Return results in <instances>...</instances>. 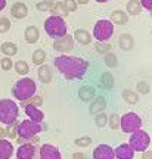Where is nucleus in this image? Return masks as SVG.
Returning a JSON list of instances; mask_svg holds the SVG:
<instances>
[{"label": "nucleus", "mask_w": 152, "mask_h": 159, "mask_svg": "<svg viewBox=\"0 0 152 159\" xmlns=\"http://www.w3.org/2000/svg\"><path fill=\"white\" fill-rule=\"evenodd\" d=\"M0 50H2V53L5 55V56H15L18 53V46L15 44V43H12V41H5L3 44L0 46Z\"/></svg>", "instance_id": "nucleus-23"}, {"label": "nucleus", "mask_w": 152, "mask_h": 159, "mask_svg": "<svg viewBox=\"0 0 152 159\" xmlns=\"http://www.w3.org/2000/svg\"><path fill=\"white\" fill-rule=\"evenodd\" d=\"M53 49L59 53H68L74 49V37L69 34H65L62 37L53 40Z\"/></svg>", "instance_id": "nucleus-8"}, {"label": "nucleus", "mask_w": 152, "mask_h": 159, "mask_svg": "<svg viewBox=\"0 0 152 159\" xmlns=\"http://www.w3.org/2000/svg\"><path fill=\"white\" fill-rule=\"evenodd\" d=\"M37 77H39V80L43 83V84H49V83L52 81V78H53L52 68L49 66V65H46V63L40 65L39 69H37Z\"/></svg>", "instance_id": "nucleus-17"}, {"label": "nucleus", "mask_w": 152, "mask_h": 159, "mask_svg": "<svg viewBox=\"0 0 152 159\" xmlns=\"http://www.w3.org/2000/svg\"><path fill=\"white\" fill-rule=\"evenodd\" d=\"M120 128H121L124 133L131 134V133H135V131L142 128V118L136 114V112H126V114L121 116Z\"/></svg>", "instance_id": "nucleus-5"}, {"label": "nucleus", "mask_w": 152, "mask_h": 159, "mask_svg": "<svg viewBox=\"0 0 152 159\" xmlns=\"http://www.w3.org/2000/svg\"><path fill=\"white\" fill-rule=\"evenodd\" d=\"M95 2H97V3H108L109 0H95Z\"/></svg>", "instance_id": "nucleus-48"}, {"label": "nucleus", "mask_w": 152, "mask_h": 159, "mask_svg": "<svg viewBox=\"0 0 152 159\" xmlns=\"http://www.w3.org/2000/svg\"><path fill=\"white\" fill-rule=\"evenodd\" d=\"M18 125H19V122L17 121H13L12 124H9L7 127H6V137H9V139H15V137H18Z\"/></svg>", "instance_id": "nucleus-31"}, {"label": "nucleus", "mask_w": 152, "mask_h": 159, "mask_svg": "<svg viewBox=\"0 0 152 159\" xmlns=\"http://www.w3.org/2000/svg\"><path fill=\"white\" fill-rule=\"evenodd\" d=\"M24 35H25L27 43H30V44H34V43H37V41H39L40 31H39V28H37L36 25H30V27H27V28H25V33H24Z\"/></svg>", "instance_id": "nucleus-22"}, {"label": "nucleus", "mask_w": 152, "mask_h": 159, "mask_svg": "<svg viewBox=\"0 0 152 159\" xmlns=\"http://www.w3.org/2000/svg\"><path fill=\"white\" fill-rule=\"evenodd\" d=\"M40 159H62V155L59 149L53 144H43L39 150Z\"/></svg>", "instance_id": "nucleus-9"}, {"label": "nucleus", "mask_w": 152, "mask_h": 159, "mask_svg": "<svg viewBox=\"0 0 152 159\" xmlns=\"http://www.w3.org/2000/svg\"><path fill=\"white\" fill-rule=\"evenodd\" d=\"M140 5L148 11H152V0H140Z\"/></svg>", "instance_id": "nucleus-42"}, {"label": "nucleus", "mask_w": 152, "mask_h": 159, "mask_svg": "<svg viewBox=\"0 0 152 159\" xmlns=\"http://www.w3.org/2000/svg\"><path fill=\"white\" fill-rule=\"evenodd\" d=\"M142 5H140V0H129L127 2V15H140L142 13Z\"/></svg>", "instance_id": "nucleus-24"}, {"label": "nucleus", "mask_w": 152, "mask_h": 159, "mask_svg": "<svg viewBox=\"0 0 152 159\" xmlns=\"http://www.w3.org/2000/svg\"><path fill=\"white\" fill-rule=\"evenodd\" d=\"M109 21L114 24V25H124V24L129 22V15L127 12L124 11H112L111 15H109Z\"/></svg>", "instance_id": "nucleus-19"}, {"label": "nucleus", "mask_w": 152, "mask_h": 159, "mask_svg": "<svg viewBox=\"0 0 152 159\" xmlns=\"http://www.w3.org/2000/svg\"><path fill=\"white\" fill-rule=\"evenodd\" d=\"M77 2V5H87L89 3V0H75Z\"/></svg>", "instance_id": "nucleus-47"}, {"label": "nucleus", "mask_w": 152, "mask_h": 159, "mask_svg": "<svg viewBox=\"0 0 152 159\" xmlns=\"http://www.w3.org/2000/svg\"><path fill=\"white\" fill-rule=\"evenodd\" d=\"M27 103H31V105H34V106L40 108V106L43 105V97H41V96H36V94H34L33 97H30L28 100L22 102V106H24V105H27Z\"/></svg>", "instance_id": "nucleus-37"}, {"label": "nucleus", "mask_w": 152, "mask_h": 159, "mask_svg": "<svg viewBox=\"0 0 152 159\" xmlns=\"http://www.w3.org/2000/svg\"><path fill=\"white\" fill-rule=\"evenodd\" d=\"M13 68H15V71H17L18 75H27L30 72V65L25 61H18V62L13 63Z\"/></svg>", "instance_id": "nucleus-28"}, {"label": "nucleus", "mask_w": 152, "mask_h": 159, "mask_svg": "<svg viewBox=\"0 0 152 159\" xmlns=\"http://www.w3.org/2000/svg\"><path fill=\"white\" fill-rule=\"evenodd\" d=\"M15 153V149L9 140L0 139V159H11Z\"/></svg>", "instance_id": "nucleus-16"}, {"label": "nucleus", "mask_w": 152, "mask_h": 159, "mask_svg": "<svg viewBox=\"0 0 152 159\" xmlns=\"http://www.w3.org/2000/svg\"><path fill=\"white\" fill-rule=\"evenodd\" d=\"M90 143H92V139L89 136H83V137H80V139L74 140V144L78 146V148H87V146H90Z\"/></svg>", "instance_id": "nucleus-35"}, {"label": "nucleus", "mask_w": 152, "mask_h": 159, "mask_svg": "<svg viewBox=\"0 0 152 159\" xmlns=\"http://www.w3.org/2000/svg\"><path fill=\"white\" fill-rule=\"evenodd\" d=\"M142 159H152V150H143L142 152Z\"/></svg>", "instance_id": "nucleus-43"}, {"label": "nucleus", "mask_w": 152, "mask_h": 159, "mask_svg": "<svg viewBox=\"0 0 152 159\" xmlns=\"http://www.w3.org/2000/svg\"><path fill=\"white\" fill-rule=\"evenodd\" d=\"M62 3H64V6H65V9L68 12H75L77 11V6H78L75 0H64Z\"/></svg>", "instance_id": "nucleus-40"}, {"label": "nucleus", "mask_w": 152, "mask_h": 159, "mask_svg": "<svg viewBox=\"0 0 152 159\" xmlns=\"http://www.w3.org/2000/svg\"><path fill=\"white\" fill-rule=\"evenodd\" d=\"M15 156H17V159H34V156H36L34 144H31V143L19 144L18 150L15 152Z\"/></svg>", "instance_id": "nucleus-11"}, {"label": "nucleus", "mask_w": 152, "mask_h": 159, "mask_svg": "<svg viewBox=\"0 0 152 159\" xmlns=\"http://www.w3.org/2000/svg\"><path fill=\"white\" fill-rule=\"evenodd\" d=\"M95 124H96V127L103 128V127L108 124V115L105 114V112H99V114H96V116H95Z\"/></svg>", "instance_id": "nucleus-34"}, {"label": "nucleus", "mask_w": 152, "mask_h": 159, "mask_svg": "<svg viewBox=\"0 0 152 159\" xmlns=\"http://www.w3.org/2000/svg\"><path fill=\"white\" fill-rule=\"evenodd\" d=\"M11 30V21L7 18H0V34H5Z\"/></svg>", "instance_id": "nucleus-39"}, {"label": "nucleus", "mask_w": 152, "mask_h": 159, "mask_svg": "<svg viewBox=\"0 0 152 159\" xmlns=\"http://www.w3.org/2000/svg\"><path fill=\"white\" fill-rule=\"evenodd\" d=\"M102 89H112L114 87V75L111 72H103L101 75V81H99Z\"/></svg>", "instance_id": "nucleus-26"}, {"label": "nucleus", "mask_w": 152, "mask_h": 159, "mask_svg": "<svg viewBox=\"0 0 152 159\" xmlns=\"http://www.w3.org/2000/svg\"><path fill=\"white\" fill-rule=\"evenodd\" d=\"M114 152H115V158L117 159H133L135 158V150L130 148V144H127V143L120 144Z\"/></svg>", "instance_id": "nucleus-13"}, {"label": "nucleus", "mask_w": 152, "mask_h": 159, "mask_svg": "<svg viewBox=\"0 0 152 159\" xmlns=\"http://www.w3.org/2000/svg\"><path fill=\"white\" fill-rule=\"evenodd\" d=\"M46 62V52L43 49H37L33 52V63L34 65H43Z\"/></svg>", "instance_id": "nucleus-29"}, {"label": "nucleus", "mask_w": 152, "mask_h": 159, "mask_svg": "<svg viewBox=\"0 0 152 159\" xmlns=\"http://www.w3.org/2000/svg\"><path fill=\"white\" fill-rule=\"evenodd\" d=\"M0 68L3 69V71H9V69L13 68V62H12L11 57L9 56L2 57V61H0Z\"/></svg>", "instance_id": "nucleus-36"}, {"label": "nucleus", "mask_w": 152, "mask_h": 159, "mask_svg": "<svg viewBox=\"0 0 152 159\" xmlns=\"http://www.w3.org/2000/svg\"><path fill=\"white\" fill-rule=\"evenodd\" d=\"M149 90H151V85L148 84V81H139V83H137V93L148 94Z\"/></svg>", "instance_id": "nucleus-38"}, {"label": "nucleus", "mask_w": 152, "mask_h": 159, "mask_svg": "<svg viewBox=\"0 0 152 159\" xmlns=\"http://www.w3.org/2000/svg\"><path fill=\"white\" fill-rule=\"evenodd\" d=\"M45 30L47 35L52 39H58L62 35L67 34V22L64 21V18L61 16H55L52 15L45 21Z\"/></svg>", "instance_id": "nucleus-4"}, {"label": "nucleus", "mask_w": 152, "mask_h": 159, "mask_svg": "<svg viewBox=\"0 0 152 159\" xmlns=\"http://www.w3.org/2000/svg\"><path fill=\"white\" fill-rule=\"evenodd\" d=\"M129 144L135 152H143V150H146V149L149 148V144H151V137H149V134H148L146 131H143L140 128V130L131 133Z\"/></svg>", "instance_id": "nucleus-6"}, {"label": "nucleus", "mask_w": 152, "mask_h": 159, "mask_svg": "<svg viewBox=\"0 0 152 159\" xmlns=\"http://www.w3.org/2000/svg\"><path fill=\"white\" fill-rule=\"evenodd\" d=\"M6 7V0H0V11H3Z\"/></svg>", "instance_id": "nucleus-46"}, {"label": "nucleus", "mask_w": 152, "mask_h": 159, "mask_svg": "<svg viewBox=\"0 0 152 159\" xmlns=\"http://www.w3.org/2000/svg\"><path fill=\"white\" fill-rule=\"evenodd\" d=\"M96 96V90L92 87V85H83L81 89L78 90V97L81 102L90 103Z\"/></svg>", "instance_id": "nucleus-18"}, {"label": "nucleus", "mask_w": 152, "mask_h": 159, "mask_svg": "<svg viewBox=\"0 0 152 159\" xmlns=\"http://www.w3.org/2000/svg\"><path fill=\"white\" fill-rule=\"evenodd\" d=\"M6 137V130L3 127H0V139H5Z\"/></svg>", "instance_id": "nucleus-45"}, {"label": "nucleus", "mask_w": 152, "mask_h": 159, "mask_svg": "<svg viewBox=\"0 0 152 159\" xmlns=\"http://www.w3.org/2000/svg\"><path fill=\"white\" fill-rule=\"evenodd\" d=\"M118 46L120 49L124 52H130L133 47H135V39H133V35L131 34H121L118 39Z\"/></svg>", "instance_id": "nucleus-20"}, {"label": "nucleus", "mask_w": 152, "mask_h": 159, "mask_svg": "<svg viewBox=\"0 0 152 159\" xmlns=\"http://www.w3.org/2000/svg\"><path fill=\"white\" fill-rule=\"evenodd\" d=\"M19 108L11 99H0V122L5 125L12 124L18 119Z\"/></svg>", "instance_id": "nucleus-3"}, {"label": "nucleus", "mask_w": 152, "mask_h": 159, "mask_svg": "<svg viewBox=\"0 0 152 159\" xmlns=\"http://www.w3.org/2000/svg\"><path fill=\"white\" fill-rule=\"evenodd\" d=\"M24 109H25L27 116H28L31 121H34V122H41V121L45 119V114H43L37 106H34V105H31V103L24 105Z\"/></svg>", "instance_id": "nucleus-12"}, {"label": "nucleus", "mask_w": 152, "mask_h": 159, "mask_svg": "<svg viewBox=\"0 0 152 159\" xmlns=\"http://www.w3.org/2000/svg\"><path fill=\"white\" fill-rule=\"evenodd\" d=\"M114 34V24L109 19H101L97 21L93 28V37L97 41H108Z\"/></svg>", "instance_id": "nucleus-7"}, {"label": "nucleus", "mask_w": 152, "mask_h": 159, "mask_svg": "<svg viewBox=\"0 0 152 159\" xmlns=\"http://www.w3.org/2000/svg\"><path fill=\"white\" fill-rule=\"evenodd\" d=\"M50 6H52V3L41 0V2H39V3H37V9H39V11H41V12H49V11H50Z\"/></svg>", "instance_id": "nucleus-41"}, {"label": "nucleus", "mask_w": 152, "mask_h": 159, "mask_svg": "<svg viewBox=\"0 0 152 159\" xmlns=\"http://www.w3.org/2000/svg\"><path fill=\"white\" fill-rule=\"evenodd\" d=\"M95 49L97 53H101V55H105V53H108V52H111V49H112V46L109 44V43H107V41H97L95 44Z\"/></svg>", "instance_id": "nucleus-33"}, {"label": "nucleus", "mask_w": 152, "mask_h": 159, "mask_svg": "<svg viewBox=\"0 0 152 159\" xmlns=\"http://www.w3.org/2000/svg\"><path fill=\"white\" fill-rule=\"evenodd\" d=\"M55 66L67 80H80L83 78L89 69V62L78 56L61 55L55 57Z\"/></svg>", "instance_id": "nucleus-1"}, {"label": "nucleus", "mask_w": 152, "mask_h": 159, "mask_svg": "<svg viewBox=\"0 0 152 159\" xmlns=\"http://www.w3.org/2000/svg\"><path fill=\"white\" fill-rule=\"evenodd\" d=\"M123 99H124V102H127L129 105H136V103L139 102V94L133 90H124Z\"/></svg>", "instance_id": "nucleus-27"}, {"label": "nucleus", "mask_w": 152, "mask_h": 159, "mask_svg": "<svg viewBox=\"0 0 152 159\" xmlns=\"http://www.w3.org/2000/svg\"><path fill=\"white\" fill-rule=\"evenodd\" d=\"M73 158H74V159H86V156H84L83 153H74Z\"/></svg>", "instance_id": "nucleus-44"}, {"label": "nucleus", "mask_w": 152, "mask_h": 159, "mask_svg": "<svg viewBox=\"0 0 152 159\" xmlns=\"http://www.w3.org/2000/svg\"><path fill=\"white\" fill-rule=\"evenodd\" d=\"M45 2H49V3H53V2H58V0H45Z\"/></svg>", "instance_id": "nucleus-49"}, {"label": "nucleus", "mask_w": 152, "mask_h": 159, "mask_svg": "<svg viewBox=\"0 0 152 159\" xmlns=\"http://www.w3.org/2000/svg\"><path fill=\"white\" fill-rule=\"evenodd\" d=\"M49 12H52V15H55V16H61V18H64L65 15H68V11L65 9L64 3H62V2H59V0L52 3L50 11H49Z\"/></svg>", "instance_id": "nucleus-25"}, {"label": "nucleus", "mask_w": 152, "mask_h": 159, "mask_svg": "<svg viewBox=\"0 0 152 159\" xmlns=\"http://www.w3.org/2000/svg\"><path fill=\"white\" fill-rule=\"evenodd\" d=\"M93 159H115V152L109 144H99L93 150Z\"/></svg>", "instance_id": "nucleus-10"}, {"label": "nucleus", "mask_w": 152, "mask_h": 159, "mask_svg": "<svg viewBox=\"0 0 152 159\" xmlns=\"http://www.w3.org/2000/svg\"><path fill=\"white\" fill-rule=\"evenodd\" d=\"M74 41H77L80 44H90L92 43V34L84 28L75 30L74 33Z\"/></svg>", "instance_id": "nucleus-21"}, {"label": "nucleus", "mask_w": 152, "mask_h": 159, "mask_svg": "<svg viewBox=\"0 0 152 159\" xmlns=\"http://www.w3.org/2000/svg\"><path fill=\"white\" fill-rule=\"evenodd\" d=\"M36 90H37L36 81L33 78L24 77L19 81H17V84L13 85V89H12V93H13L15 99H18L19 102H25V100H28L30 97L34 96Z\"/></svg>", "instance_id": "nucleus-2"}, {"label": "nucleus", "mask_w": 152, "mask_h": 159, "mask_svg": "<svg viewBox=\"0 0 152 159\" xmlns=\"http://www.w3.org/2000/svg\"><path fill=\"white\" fill-rule=\"evenodd\" d=\"M103 62L107 65L108 68H115L117 65H118V59H117V55L115 53H111V52H108L103 55Z\"/></svg>", "instance_id": "nucleus-30"}, {"label": "nucleus", "mask_w": 152, "mask_h": 159, "mask_svg": "<svg viewBox=\"0 0 152 159\" xmlns=\"http://www.w3.org/2000/svg\"><path fill=\"white\" fill-rule=\"evenodd\" d=\"M105 109H107V99L99 96V97H95L90 102L89 112H90L92 115H96V114H99V112H103Z\"/></svg>", "instance_id": "nucleus-15"}, {"label": "nucleus", "mask_w": 152, "mask_h": 159, "mask_svg": "<svg viewBox=\"0 0 152 159\" xmlns=\"http://www.w3.org/2000/svg\"><path fill=\"white\" fill-rule=\"evenodd\" d=\"M120 121H121V116L118 114H111L108 115V125L111 130H118L120 128Z\"/></svg>", "instance_id": "nucleus-32"}, {"label": "nucleus", "mask_w": 152, "mask_h": 159, "mask_svg": "<svg viewBox=\"0 0 152 159\" xmlns=\"http://www.w3.org/2000/svg\"><path fill=\"white\" fill-rule=\"evenodd\" d=\"M11 15L13 18H17V19H24V18L28 15V7L22 2H17L11 7Z\"/></svg>", "instance_id": "nucleus-14"}]
</instances>
